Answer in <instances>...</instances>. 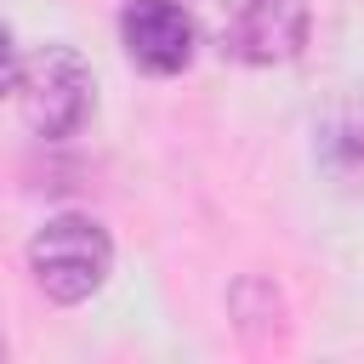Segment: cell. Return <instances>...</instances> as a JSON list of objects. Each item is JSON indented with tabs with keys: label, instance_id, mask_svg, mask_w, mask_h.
I'll use <instances>...</instances> for the list:
<instances>
[{
	"label": "cell",
	"instance_id": "cell-1",
	"mask_svg": "<svg viewBox=\"0 0 364 364\" xmlns=\"http://www.w3.org/2000/svg\"><path fill=\"white\" fill-rule=\"evenodd\" d=\"M28 267L51 301H85L91 290H102L114 267V245L91 216H51L28 245Z\"/></svg>",
	"mask_w": 364,
	"mask_h": 364
},
{
	"label": "cell",
	"instance_id": "cell-2",
	"mask_svg": "<svg viewBox=\"0 0 364 364\" xmlns=\"http://www.w3.org/2000/svg\"><path fill=\"white\" fill-rule=\"evenodd\" d=\"M17 102L23 119L40 136H74L91 119V68L68 46H40L17 68Z\"/></svg>",
	"mask_w": 364,
	"mask_h": 364
},
{
	"label": "cell",
	"instance_id": "cell-3",
	"mask_svg": "<svg viewBox=\"0 0 364 364\" xmlns=\"http://www.w3.org/2000/svg\"><path fill=\"white\" fill-rule=\"evenodd\" d=\"M216 46L250 68L290 63L307 46V0H216Z\"/></svg>",
	"mask_w": 364,
	"mask_h": 364
},
{
	"label": "cell",
	"instance_id": "cell-4",
	"mask_svg": "<svg viewBox=\"0 0 364 364\" xmlns=\"http://www.w3.org/2000/svg\"><path fill=\"white\" fill-rule=\"evenodd\" d=\"M119 40L148 74H182L193 63V17L182 11V0H125Z\"/></svg>",
	"mask_w": 364,
	"mask_h": 364
},
{
	"label": "cell",
	"instance_id": "cell-5",
	"mask_svg": "<svg viewBox=\"0 0 364 364\" xmlns=\"http://www.w3.org/2000/svg\"><path fill=\"white\" fill-rule=\"evenodd\" d=\"M17 68H23V57H17V46H11V28L0 23V97L17 91Z\"/></svg>",
	"mask_w": 364,
	"mask_h": 364
},
{
	"label": "cell",
	"instance_id": "cell-6",
	"mask_svg": "<svg viewBox=\"0 0 364 364\" xmlns=\"http://www.w3.org/2000/svg\"><path fill=\"white\" fill-rule=\"evenodd\" d=\"M0 353H6V341H0Z\"/></svg>",
	"mask_w": 364,
	"mask_h": 364
}]
</instances>
